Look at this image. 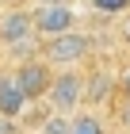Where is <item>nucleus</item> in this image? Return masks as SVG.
Here are the masks:
<instances>
[{
    "instance_id": "nucleus-1",
    "label": "nucleus",
    "mask_w": 130,
    "mask_h": 134,
    "mask_svg": "<svg viewBox=\"0 0 130 134\" xmlns=\"http://www.w3.org/2000/svg\"><path fill=\"white\" fill-rule=\"evenodd\" d=\"M84 96H88L84 73L65 65L61 73H54V84H50V92H46V107L50 111H61V115H77L84 107Z\"/></svg>"
},
{
    "instance_id": "nucleus-2",
    "label": "nucleus",
    "mask_w": 130,
    "mask_h": 134,
    "mask_svg": "<svg viewBox=\"0 0 130 134\" xmlns=\"http://www.w3.org/2000/svg\"><path fill=\"white\" fill-rule=\"evenodd\" d=\"M92 54V35L88 31H61V35H50V38H42V58L50 65H80L84 58Z\"/></svg>"
},
{
    "instance_id": "nucleus-3",
    "label": "nucleus",
    "mask_w": 130,
    "mask_h": 134,
    "mask_svg": "<svg viewBox=\"0 0 130 134\" xmlns=\"http://www.w3.org/2000/svg\"><path fill=\"white\" fill-rule=\"evenodd\" d=\"M35 38H38V27H35V15L31 12H23V8L0 12V46L4 50H23Z\"/></svg>"
},
{
    "instance_id": "nucleus-4",
    "label": "nucleus",
    "mask_w": 130,
    "mask_h": 134,
    "mask_svg": "<svg viewBox=\"0 0 130 134\" xmlns=\"http://www.w3.org/2000/svg\"><path fill=\"white\" fill-rule=\"evenodd\" d=\"M31 15H35L38 38H50V35H61V31H73V27H77V8H73V0L35 4V8H31Z\"/></svg>"
},
{
    "instance_id": "nucleus-5",
    "label": "nucleus",
    "mask_w": 130,
    "mask_h": 134,
    "mask_svg": "<svg viewBox=\"0 0 130 134\" xmlns=\"http://www.w3.org/2000/svg\"><path fill=\"white\" fill-rule=\"evenodd\" d=\"M15 77H19L27 100L35 103V100H46V92H50V84H54V65L38 54V58H27V62L15 65Z\"/></svg>"
},
{
    "instance_id": "nucleus-6",
    "label": "nucleus",
    "mask_w": 130,
    "mask_h": 134,
    "mask_svg": "<svg viewBox=\"0 0 130 134\" xmlns=\"http://www.w3.org/2000/svg\"><path fill=\"white\" fill-rule=\"evenodd\" d=\"M27 92H23V84L15 73H0V115H12V119H19L27 111Z\"/></svg>"
},
{
    "instance_id": "nucleus-7",
    "label": "nucleus",
    "mask_w": 130,
    "mask_h": 134,
    "mask_svg": "<svg viewBox=\"0 0 130 134\" xmlns=\"http://www.w3.org/2000/svg\"><path fill=\"white\" fill-rule=\"evenodd\" d=\"M69 134H107V123H103V115L80 107V111L73 115V130Z\"/></svg>"
},
{
    "instance_id": "nucleus-8",
    "label": "nucleus",
    "mask_w": 130,
    "mask_h": 134,
    "mask_svg": "<svg viewBox=\"0 0 130 134\" xmlns=\"http://www.w3.org/2000/svg\"><path fill=\"white\" fill-rule=\"evenodd\" d=\"M96 12H107V15H126L130 12V0H92Z\"/></svg>"
},
{
    "instance_id": "nucleus-9",
    "label": "nucleus",
    "mask_w": 130,
    "mask_h": 134,
    "mask_svg": "<svg viewBox=\"0 0 130 134\" xmlns=\"http://www.w3.org/2000/svg\"><path fill=\"white\" fill-rule=\"evenodd\" d=\"M115 115H119V126L130 134V96H122V103L115 107Z\"/></svg>"
},
{
    "instance_id": "nucleus-10",
    "label": "nucleus",
    "mask_w": 130,
    "mask_h": 134,
    "mask_svg": "<svg viewBox=\"0 0 130 134\" xmlns=\"http://www.w3.org/2000/svg\"><path fill=\"white\" fill-rule=\"evenodd\" d=\"M0 134H19V126H15L12 115H0Z\"/></svg>"
},
{
    "instance_id": "nucleus-11",
    "label": "nucleus",
    "mask_w": 130,
    "mask_h": 134,
    "mask_svg": "<svg viewBox=\"0 0 130 134\" xmlns=\"http://www.w3.org/2000/svg\"><path fill=\"white\" fill-rule=\"evenodd\" d=\"M119 88H122V96H130V65L122 69V77H119Z\"/></svg>"
},
{
    "instance_id": "nucleus-12",
    "label": "nucleus",
    "mask_w": 130,
    "mask_h": 134,
    "mask_svg": "<svg viewBox=\"0 0 130 134\" xmlns=\"http://www.w3.org/2000/svg\"><path fill=\"white\" fill-rule=\"evenodd\" d=\"M122 38L130 42V12H126V15H122Z\"/></svg>"
},
{
    "instance_id": "nucleus-13",
    "label": "nucleus",
    "mask_w": 130,
    "mask_h": 134,
    "mask_svg": "<svg viewBox=\"0 0 130 134\" xmlns=\"http://www.w3.org/2000/svg\"><path fill=\"white\" fill-rule=\"evenodd\" d=\"M35 4H54V0H35Z\"/></svg>"
}]
</instances>
